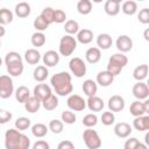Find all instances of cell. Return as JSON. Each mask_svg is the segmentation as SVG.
Masks as SVG:
<instances>
[{
	"label": "cell",
	"mask_w": 149,
	"mask_h": 149,
	"mask_svg": "<svg viewBox=\"0 0 149 149\" xmlns=\"http://www.w3.org/2000/svg\"><path fill=\"white\" fill-rule=\"evenodd\" d=\"M5 147L6 149H28L30 147V140L19 129L10 128L5 133Z\"/></svg>",
	"instance_id": "obj_1"
},
{
	"label": "cell",
	"mask_w": 149,
	"mask_h": 149,
	"mask_svg": "<svg viewBox=\"0 0 149 149\" xmlns=\"http://www.w3.org/2000/svg\"><path fill=\"white\" fill-rule=\"evenodd\" d=\"M50 84L54 87L56 94L61 97H65L73 91V86L71 83V74L66 71H62L58 73H55L50 78Z\"/></svg>",
	"instance_id": "obj_2"
},
{
	"label": "cell",
	"mask_w": 149,
	"mask_h": 149,
	"mask_svg": "<svg viewBox=\"0 0 149 149\" xmlns=\"http://www.w3.org/2000/svg\"><path fill=\"white\" fill-rule=\"evenodd\" d=\"M7 72L13 77H19L23 72V61L19 52L9 51L5 57Z\"/></svg>",
	"instance_id": "obj_3"
},
{
	"label": "cell",
	"mask_w": 149,
	"mask_h": 149,
	"mask_svg": "<svg viewBox=\"0 0 149 149\" xmlns=\"http://www.w3.org/2000/svg\"><path fill=\"white\" fill-rule=\"evenodd\" d=\"M127 63H128V58L127 56H125L123 52L114 54L109 57V61L107 64V71L115 77L121 72V70L127 65Z\"/></svg>",
	"instance_id": "obj_4"
},
{
	"label": "cell",
	"mask_w": 149,
	"mask_h": 149,
	"mask_svg": "<svg viewBox=\"0 0 149 149\" xmlns=\"http://www.w3.org/2000/svg\"><path fill=\"white\" fill-rule=\"evenodd\" d=\"M77 48V40L72 36V35H64L61 41H59V47H58V50H59V54L62 56H71L72 52L76 50Z\"/></svg>",
	"instance_id": "obj_5"
},
{
	"label": "cell",
	"mask_w": 149,
	"mask_h": 149,
	"mask_svg": "<svg viewBox=\"0 0 149 149\" xmlns=\"http://www.w3.org/2000/svg\"><path fill=\"white\" fill-rule=\"evenodd\" d=\"M83 140L88 149H98L101 147V139L99 134L92 128H87L83 133Z\"/></svg>",
	"instance_id": "obj_6"
},
{
	"label": "cell",
	"mask_w": 149,
	"mask_h": 149,
	"mask_svg": "<svg viewBox=\"0 0 149 149\" xmlns=\"http://www.w3.org/2000/svg\"><path fill=\"white\" fill-rule=\"evenodd\" d=\"M14 92V84L9 76H0V98L8 99Z\"/></svg>",
	"instance_id": "obj_7"
},
{
	"label": "cell",
	"mask_w": 149,
	"mask_h": 149,
	"mask_svg": "<svg viewBox=\"0 0 149 149\" xmlns=\"http://www.w3.org/2000/svg\"><path fill=\"white\" fill-rule=\"evenodd\" d=\"M69 68L72 74L77 78H81L86 73V64L80 57H73L69 62Z\"/></svg>",
	"instance_id": "obj_8"
},
{
	"label": "cell",
	"mask_w": 149,
	"mask_h": 149,
	"mask_svg": "<svg viewBox=\"0 0 149 149\" xmlns=\"http://www.w3.org/2000/svg\"><path fill=\"white\" fill-rule=\"evenodd\" d=\"M66 105L71 111L74 112H80L84 111L86 107V101L78 94H71L68 100H66Z\"/></svg>",
	"instance_id": "obj_9"
},
{
	"label": "cell",
	"mask_w": 149,
	"mask_h": 149,
	"mask_svg": "<svg viewBox=\"0 0 149 149\" xmlns=\"http://www.w3.org/2000/svg\"><path fill=\"white\" fill-rule=\"evenodd\" d=\"M133 95L137 99V100H144L149 97V87L146 83H143L142 80L137 81L136 84H134L133 86Z\"/></svg>",
	"instance_id": "obj_10"
},
{
	"label": "cell",
	"mask_w": 149,
	"mask_h": 149,
	"mask_svg": "<svg viewBox=\"0 0 149 149\" xmlns=\"http://www.w3.org/2000/svg\"><path fill=\"white\" fill-rule=\"evenodd\" d=\"M116 48L120 52H128L132 50L133 48V41L132 38L128 36V35H120L118 38H116Z\"/></svg>",
	"instance_id": "obj_11"
},
{
	"label": "cell",
	"mask_w": 149,
	"mask_h": 149,
	"mask_svg": "<svg viewBox=\"0 0 149 149\" xmlns=\"http://www.w3.org/2000/svg\"><path fill=\"white\" fill-rule=\"evenodd\" d=\"M125 99L121 95L115 94L108 99V109L111 112H121L125 108Z\"/></svg>",
	"instance_id": "obj_12"
},
{
	"label": "cell",
	"mask_w": 149,
	"mask_h": 149,
	"mask_svg": "<svg viewBox=\"0 0 149 149\" xmlns=\"http://www.w3.org/2000/svg\"><path fill=\"white\" fill-rule=\"evenodd\" d=\"M52 94V91H51V87L47 84H37L35 87H34V95L40 99L41 101L45 100L49 95Z\"/></svg>",
	"instance_id": "obj_13"
},
{
	"label": "cell",
	"mask_w": 149,
	"mask_h": 149,
	"mask_svg": "<svg viewBox=\"0 0 149 149\" xmlns=\"http://www.w3.org/2000/svg\"><path fill=\"white\" fill-rule=\"evenodd\" d=\"M132 127L129 123L127 122H118L115 126H114V134L120 137V139H126L132 133Z\"/></svg>",
	"instance_id": "obj_14"
},
{
	"label": "cell",
	"mask_w": 149,
	"mask_h": 149,
	"mask_svg": "<svg viewBox=\"0 0 149 149\" xmlns=\"http://www.w3.org/2000/svg\"><path fill=\"white\" fill-rule=\"evenodd\" d=\"M42 59H43L44 65L52 68V66L58 64V62H59V54L57 51H55V50H48V51L44 52Z\"/></svg>",
	"instance_id": "obj_15"
},
{
	"label": "cell",
	"mask_w": 149,
	"mask_h": 149,
	"mask_svg": "<svg viewBox=\"0 0 149 149\" xmlns=\"http://www.w3.org/2000/svg\"><path fill=\"white\" fill-rule=\"evenodd\" d=\"M133 127L139 132H144L149 129V115H139L135 116L133 121Z\"/></svg>",
	"instance_id": "obj_16"
},
{
	"label": "cell",
	"mask_w": 149,
	"mask_h": 149,
	"mask_svg": "<svg viewBox=\"0 0 149 149\" xmlns=\"http://www.w3.org/2000/svg\"><path fill=\"white\" fill-rule=\"evenodd\" d=\"M86 106L92 112H100V111H102L105 105H104V100L101 98H99L97 95H92V97H88V99L86 101Z\"/></svg>",
	"instance_id": "obj_17"
},
{
	"label": "cell",
	"mask_w": 149,
	"mask_h": 149,
	"mask_svg": "<svg viewBox=\"0 0 149 149\" xmlns=\"http://www.w3.org/2000/svg\"><path fill=\"white\" fill-rule=\"evenodd\" d=\"M23 105H24V109L27 112H29V113H36L40 109V107L42 105V101L40 99H37L35 95H30L23 102Z\"/></svg>",
	"instance_id": "obj_18"
},
{
	"label": "cell",
	"mask_w": 149,
	"mask_h": 149,
	"mask_svg": "<svg viewBox=\"0 0 149 149\" xmlns=\"http://www.w3.org/2000/svg\"><path fill=\"white\" fill-rule=\"evenodd\" d=\"M97 84H99L100 86L102 87H107L109 86L113 80H114V76H112L107 70L106 71H100L98 74H97V79H95Z\"/></svg>",
	"instance_id": "obj_19"
},
{
	"label": "cell",
	"mask_w": 149,
	"mask_h": 149,
	"mask_svg": "<svg viewBox=\"0 0 149 149\" xmlns=\"http://www.w3.org/2000/svg\"><path fill=\"white\" fill-rule=\"evenodd\" d=\"M85 58H86V61L90 64L98 63L100 61V58H101V51H100V49L99 48H95V47L88 48L86 50V52H85Z\"/></svg>",
	"instance_id": "obj_20"
},
{
	"label": "cell",
	"mask_w": 149,
	"mask_h": 149,
	"mask_svg": "<svg viewBox=\"0 0 149 149\" xmlns=\"http://www.w3.org/2000/svg\"><path fill=\"white\" fill-rule=\"evenodd\" d=\"M93 40V31L90 30V29H81V30H78L77 33V41L80 42L81 44H88L91 43Z\"/></svg>",
	"instance_id": "obj_21"
},
{
	"label": "cell",
	"mask_w": 149,
	"mask_h": 149,
	"mask_svg": "<svg viewBox=\"0 0 149 149\" xmlns=\"http://www.w3.org/2000/svg\"><path fill=\"white\" fill-rule=\"evenodd\" d=\"M48 76H49V71L45 65H38L37 68H35V70L33 72L34 79L38 83H43L48 78Z\"/></svg>",
	"instance_id": "obj_22"
},
{
	"label": "cell",
	"mask_w": 149,
	"mask_h": 149,
	"mask_svg": "<svg viewBox=\"0 0 149 149\" xmlns=\"http://www.w3.org/2000/svg\"><path fill=\"white\" fill-rule=\"evenodd\" d=\"M112 43H113L112 37L108 34H100L97 37V45L99 47V49L107 50L112 47Z\"/></svg>",
	"instance_id": "obj_23"
},
{
	"label": "cell",
	"mask_w": 149,
	"mask_h": 149,
	"mask_svg": "<svg viewBox=\"0 0 149 149\" xmlns=\"http://www.w3.org/2000/svg\"><path fill=\"white\" fill-rule=\"evenodd\" d=\"M24 59L28 64L30 65H35L40 62L41 59V54L38 52V50L36 49H28L26 52H24Z\"/></svg>",
	"instance_id": "obj_24"
},
{
	"label": "cell",
	"mask_w": 149,
	"mask_h": 149,
	"mask_svg": "<svg viewBox=\"0 0 149 149\" xmlns=\"http://www.w3.org/2000/svg\"><path fill=\"white\" fill-rule=\"evenodd\" d=\"M97 90H98V86H97V83L92 79H86L84 83H83V92L85 95L87 97H92V95H95L97 93Z\"/></svg>",
	"instance_id": "obj_25"
},
{
	"label": "cell",
	"mask_w": 149,
	"mask_h": 149,
	"mask_svg": "<svg viewBox=\"0 0 149 149\" xmlns=\"http://www.w3.org/2000/svg\"><path fill=\"white\" fill-rule=\"evenodd\" d=\"M104 9H105V13L109 16H115L120 13V3L118 2H114L112 0H107L105 2V6H104Z\"/></svg>",
	"instance_id": "obj_26"
},
{
	"label": "cell",
	"mask_w": 149,
	"mask_h": 149,
	"mask_svg": "<svg viewBox=\"0 0 149 149\" xmlns=\"http://www.w3.org/2000/svg\"><path fill=\"white\" fill-rule=\"evenodd\" d=\"M29 14H30V6H29V3L22 1V2H19L15 6V15L17 17L23 19V17L29 16Z\"/></svg>",
	"instance_id": "obj_27"
},
{
	"label": "cell",
	"mask_w": 149,
	"mask_h": 149,
	"mask_svg": "<svg viewBox=\"0 0 149 149\" xmlns=\"http://www.w3.org/2000/svg\"><path fill=\"white\" fill-rule=\"evenodd\" d=\"M129 112L132 115L134 116H139V115H143L147 114L146 108H144V104L141 100H135L134 102H132L130 107H129Z\"/></svg>",
	"instance_id": "obj_28"
},
{
	"label": "cell",
	"mask_w": 149,
	"mask_h": 149,
	"mask_svg": "<svg viewBox=\"0 0 149 149\" xmlns=\"http://www.w3.org/2000/svg\"><path fill=\"white\" fill-rule=\"evenodd\" d=\"M29 97H30V91H29V88L27 86L21 85V86H19L16 88V91H15V99L20 104H23Z\"/></svg>",
	"instance_id": "obj_29"
},
{
	"label": "cell",
	"mask_w": 149,
	"mask_h": 149,
	"mask_svg": "<svg viewBox=\"0 0 149 149\" xmlns=\"http://www.w3.org/2000/svg\"><path fill=\"white\" fill-rule=\"evenodd\" d=\"M147 76H148V65L147 64H141V65L136 66L133 71V77L137 81L144 80L147 78Z\"/></svg>",
	"instance_id": "obj_30"
},
{
	"label": "cell",
	"mask_w": 149,
	"mask_h": 149,
	"mask_svg": "<svg viewBox=\"0 0 149 149\" xmlns=\"http://www.w3.org/2000/svg\"><path fill=\"white\" fill-rule=\"evenodd\" d=\"M77 10L81 15H87L92 12V1L91 0H79L77 3Z\"/></svg>",
	"instance_id": "obj_31"
},
{
	"label": "cell",
	"mask_w": 149,
	"mask_h": 149,
	"mask_svg": "<svg viewBox=\"0 0 149 149\" xmlns=\"http://www.w3.org/2000/svg\"><path fill=\"white\" fill-rule=\"evenodd\" d=\"M121 9L126 15H134L137 12V3L133 0H127L122 3Z\"/></svg>",
	"instance_id": "obj_32"
},
{
	"label": "cell",
	"mask_w": 149,
	"mask_h": 149,
	"mask_svg": "<svg viewBox=\"0 0 149 149\" xmlns=\"http://www.w3.org/2000/svg\"><path fill=\"white\" fill-rule=\"evenodd\" d=\"M42 106L45 111H54L58 106V98L55 94H51L45 100L42 101Z\"/></svg>",
	"instance_id": "obj_33"
},
{
	"label": "cell",
	"mask_w": 149,
	"mask_h": 149,
	"mask_svg": "<svg viewBox=\"0 0 149 149\" xmlns=\"http://www.w3.org/2000/svg\"><path fill=\"white\" fill-rule=\"evenodd\" d=\"M31 133L35 137H44L48 133V127L44 125V123H35L33 127H31Z\"/></svg>",
	"instance_id": "obj_34"
},
{
	"label": "cell",
	"mask_w": 149,
	"mask_h": 149,
	"mask_svg": "<svg viewBox=\"0 0 149 149\" xmlns=\"http://www.w3.org/2000/svg\"><path fill=\"white\" fill-rule=\"evenodd\" d=\"M30 41H31V44H33L34 47L40 48V47H43V45L45 44L47 38H45V35H44L42 31H36V33H34V34L31 35Z\"/></svg>",
	"instance_id": "obj_35"
},
{
	"label": "cell",
	"mask_w": 149,
	"mask_h": 149,
	"mask_svg": "<svg viewBox=\"0 0 149 149\" xmlns=\"http://www.w3.org/2000/svg\"><path fill=\"white\" fill-rule=\"evenodd\" d=\"M125 149H139V148H141V149H148V147H147V144H143V143H141L136 137H130V139H128L126 142H125Z\"/></svg>",
	"instance_id": "obj_36"
},
{
	"label": "cell",
	"mask_w": 149,
	"mask_h": 149,
	"mask_svg": "<svg viewBox=\"0 0 149 149\" xmlns=\"http://www.w3.org/2000/svg\"><path fill=\"white\" fill-rule=\"evenodd\" d=\"M13 13L7 9V8H1L0 9V24L2 26H6V24H9L12 21H13Z\"/></svg>",
	"instance_id": "obj_37"
},
{
	"label": "cell",
	"mask_w": 149,
	"mask_h": 149,
	"mask_svg": "<svg viewBox=\"0 0 149 149\" xmlns=\"http://www.w3.org/2000/svg\"><path fill=\"white\" fill-rule=\"evenodd\" d=\"M64 30H65V33L69 34V35H74V34H77L78 30H79V24H78V22L74 21V20H68V21L65 22Z\"/></svg>",
	"instance_id": "obj_38"
},
{
	"label": "cell",
	"mask_w": 149,
	"mask_h": 149,
	"mask_svg": "<svg viewBox=\"0 0 149 149\" xmlns=\"http://www.w3.org/2000/svg\"><path fill=\"white\" fill-rule=\"evenodd\" d=\"M64 128V122L58 119H54L49 122V130H51L54 134H61Z\"/></svg>",
	"instance_id": "obj_39"
},
{
	"label": "cell",
	"mask_w": 149,
	"mask_h": 149,
	"mask_svg": "<svg viewBox=\"0 0 149 149\" xmlns=\"http://www.w3.org/2000/svg\"><path fill=\"white\" fill-rule=\"evenodd\" d=\"M61 118H62V121H63L64 123H66V125H72V123H74V122H76V120H77L76 114H74L71 109L63 111V112H62Z\"/></svg>",
	"instance_id": "obj_40"
},
{
	"label": "cell",
	"mask_w": 149,
	"mask_h": 149,
	"mask_svg": "<svg viewBox=\"0 0 149 149\" xmlns=\"http://www.w3.org/2000/svg\"><path fill=\"white\" fill-rule=\"evenodd\" d=\"M31 125V121L30 119L26 118V116H21V118H17L16 121H15V128L19 129V130H26L30 127Z\"/></svg>",
	"instance_id": "obj_41"
},
{
	"label": "cell",
	"mask_w": 149,
	"mask_h": 149,
	"mask_svg": "<svg viewBox=\"0 0 149 149\" xmlns=\"http://www.w3.org/2000/svg\"><path fill=\"white\" fill-rule=\"evenodd\" d=\"M98 123V116L95 114H86L83 118V125L87 128H92Z\"/></svg>",
	"instance_id": "obj_42"
},
{
	"label": "cell",
	"mask_w": 149,
	"mask_h": 149,
	"mask_svg": "<svg viewBox=\"0 0 149 149\" xmlns=\"http://www.w3.org/2000/svg\"><path fill=\"white\" fill-rule=\"evenodd\" d=\"M49 26H50V24H49L41 15L37 16V17L34 20V28H35L37 31H44Z\"/></svg>",
	"instance_id": "obj_43"
},
{
	"label": "cell",
	"mask_w": 149,
	"mask_h": 149,
	"mask_svg": "<svg viewBox=\"0 0 149 149\" xmlns=\"http://www.w3.org/2000/svg\"><path fill=\"white\" fill-rule=\"evenodd\" d=\"M101 122H102V125H105V126H111V125H113L114 123V121H115V115L113 114V112H111V111H108V112H104L102 114H101Z\"/></svg>",
	"instance_id": "obj_44"
},
{
	"label": "cell",
	"mask_w": 149,
	"mask_h": 149,
	"mask_svg": "<svg viewBox=\"0 0 149 149\" xmlns=\"http://www.w3.org/2000/svg\"><path fill=\"white\" fill-rule=\"evenodd\" d=\"M54 8H51V7H45L43 10H42V13H41V16L49 23V24H51L52 22H54Z\"/></svg>",
	"instance_id": "obj_45"
},
{
	"label": "cell",
	"mask_w": 149,
	"mask_h": 149,
	"mask_svg": "<svg viewBox=\"0 0 149 149\" xmlns=\"http://www.w3.org/2000/svg\"><path fill=\"white\" fill-rule=\"evenodd\" d=\"M65 19H66L65 12H63L62 9H55L54 10V22L63 23V22H65Z\"/></svg>",
	"instance_id": "obj_46"
},
{
	"label": "cell",
	"mask_w": 149,
	"mask_h": 149,
	"mask_svg": "<svg viewBox=\"0 0 149 149\" xmlns=\"http://www.w3.org/2000/svg\"><path fill=\"white\" fill-rule=\"evenodd\" d=\"M137 19L141 23L148 24L149 23V9L148 8H142L140 10V13L137 14Z\"/></svg>",
	"instance_id": "obj_47"
},
{
	"label": "cell",
	"mask_w": 149,
	"mask_h": 149,
	"mask_svg": "<svg viewBox=\"0 0 149 149\" xmlns=\"http://www.w3.org/2000/svg\"><path fill=\"white\" fill-rule=\"evenodd\" d=\"M12 113L7 109H0V125H5L12 120Z\"/></svg>",
	"instance_id": "obj_48"
},
{
	"label": "cell",
	"mask_w": 149,
	"mask_h": 149,
	"mask_svg": "<svg viewBox=\"0 0 149 149\" xmlns=\"http://www.w3.org/2000/svg\"><path fill=\"white\" fill-rule=\"evenodd\" d=\"M49 148H50L49 143H47L43 140H40L33 144V149H49Z\"/></svg>",
	"instance_id": "obj_49"
},
{
	"label": "cell",
	"mask_w": 149,
	"mask_h": 149,
	"mask_svg": "<svg viewBox=\"0 0 149 149\" xmlns=\"http://www.w3.org/2000/svg\"><path fill=\"white\" fill-rule=\"evenodd\" d=\"M73 148H74V144H73L71 141H69V140L62 141V142L58 144V149H73Z\"/></svg>",
	"instance_id": "obj_50"
},
{
	"label": "cell",
	"mask_w": 149,
	"mask_h": 149,
	"mask_svg": "<svg viewBox=\"0 0 149 149\" xmlns=\"http://www.w3.org/2000/svg\"><path fill=\"white\" fill-rule=\"evenodd\" d=\"M143 104H144V108H146V112H147V113H149V100H148V98H147V99H144Z\"/></svg>",
	"instance_id": "obj_51"
},
{
	"label": "cell",
	"mask_w": 149,
	"mask_h": 149,
	"mask_svg": "<svg viewBox=\"0 0 149 149\" xmlns=\"http://www.w3.org/2000/svg\"><path fill=\"white\" fill-rule=\"evenodd\" d=\"M5 34H6V29H5V27L2 24H0V37H2Z\"/></svg>",
	"instance_id": "obj_52"
},
{
	"label": "cell",
	"mask_w": 149,
	"mask_h": 149,
	"mask_svg": "<svg viewBox=\"0 0 149 149\" xmlns=\"http://www.w3.org/2000/svg\"><path fill=\"white\" fill-rule=\"evenodd\" d=\"M144 141H146V143H147V147H149V133H147L146 134V136H144Z\"/></svg>",
	"instance_id": "obj_53"
},
{
	"label": "cell",
	"mask_w": 149,
	"mask_h": 149,
	"mask_svg": "<svg viewBox=\"0 0 149 149\" xmlns=\"http://www.w3.org/2000/svg\"><path fill=\"white\" fill-rule=\"evenodd\" d=\"M148 31H149L148 29H146V30H144V40H146V41H149V37H148Z\"/></svg>",
	"instance_id": "obj_54"
},
{
	"label": "cell",
	"mask_w": 149,
	"mask_h": 149,
	"mask_svg": "<svg viewBox=\"0 0 149 149\" xmlns=\"http://www.w3.org/2000/svg\"><path fill=\"white\" fill-rule=\"evenodd\" d=\"M91 1H93V2H95V3H100V2H102V0H91Z\"/></svg>",
	"instance_id": "obj_55"
},
{
	"label": "cell",
	"mask_w": 149,
	"mask_h": 149,
	"mask_svg": "<svg viewBox=\"0 0 149 149\" xmlns=\"http://www.w3.org/2000/svg\"><path fill=\"white\" fill-rule=\"evenodd\" d=\"M112 1H114V2H118V3H121L123 0H112Z\"/></svg>",
	"instance_id": "obj_56"
},
{
	"label": "cell",
	"mask_w": 149,
	"mask_h": 149,
	"mask_svg": "<svg viewBox=\"0 0 149 149\" xmlns=\"http://www.w3.org/2000/svg\"><path fill=\"white\" fill-rule=\"evenodd\" d=\"M2 65V59H1V57H0V66Z\"/></svg>",
	"instance_id": "obj_57"
},
{
	"label": "cell",
	"mask_w": 149,
	"mask_h": 149,
	"mask_svg": "<svg viewBox=\"0 0 149 149\" xmlns=\"http://www.w3.org/2000/svg\"><path fill=\"white\" fill-rule=\"evenodd\" d=\"M0 47H1V40H0Z\"/></svg>",
	"instance_id": "obj_58"
},
{
	"label": "cell",
	"mask_w": 149,
	"mask_h": 149,
	"mask_svg": "<svg viewBox=\"0 0 149 149\" xmlns=\"http://www.w3.org/2000/svg\"><path fill=\"white\" fill-rule=\"evenodd\" d=\"M137 1H144V0H137Z\"/></svg>",
	"instance_id": "obj_59"
}]
</instances>
